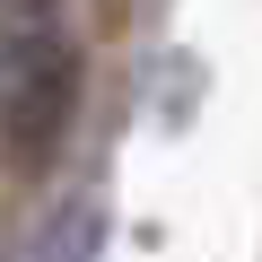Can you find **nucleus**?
<instances>
[{
	"mask_svg": "<svg viewBox=\"0 0 262 262\" xmlns=\"http://www.w3.org/2000/svg\"><path fill=\"white\" fill-rule=\"evenodd\" d=\"M79 122V35L61 0H0V158L53 166Z\"/></svg>",
	"mask_w": 262,
	"mask_h": 262,
	"instance_id": "f257e3e1",
	"label": "nucleus"
},
{
	"mask_svg": "<svg viewBox=\"0 0 262 262\" xmlns=\"http://www.w3.org/2000/svg\"><path fill=\"white\" fill-rule=\"evenodd\" d=\"M96 253H105V219H96V210H70V219H53V227L35 236L27 262H96Z\"/></svg>",
	"mask_w": 262,
	"mask_h": 262,
	"instance_id": "f03ea898",
	"label": "nucleus"
},
{
	"mask_svg": "<svg viewBox=\"0 0 262 262\" xmlns=\"http://www.w3.org/2000/svg\"><path fill=\"white\" fill-rule=\"evenodd\" d=\"M105 9H131V0H105Z\"/></svg>",
	"mask_w": 262,
	"mask_h": 262,
	"instance_id": "7ed1b4c3",
	"label": "nucleus"
}]
</instances>
